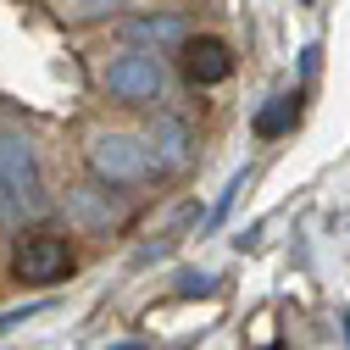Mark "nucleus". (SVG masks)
Wrapping results in <instances>:
<instances>
[{
  "mask_svg": "<svg viewBox=\"0 0 350 350\" xmlns=\"http://www.w3.org/2000/svg\"><path fill=\"white\" fill-rule=\"evenodd\" d=\"M45 211V184H39V161L33 145L17 128H0V217L23 223V217Z\"/></svg>",
  "mask_w": 350,
  "mask_h": 350,
  "instance_id": "1",
  "label": "nucleus"
},
{
  "mask_svg": "<svg viewBox=\"0 0 350 350\" xmlns=\"http://www.w3.org/2000/svg\"><path fill=\"white\" fill-rule=\"evenodd\" d=\"M90 167H95V178H106V184H139V178L156 172V156L134 134H95L90 139Z\"/></svg>",
  "mask_w": 350,
  "mask_h": 350,
  "instance_id": "2",
  "label": "nucleus"
},
{
  "mask_svg": "<svg viewBox=\"0 0 350 350\" xmlns=\"http://www.w3.org/2000/svg\"><path fill=\"white\" fill-rule=\"evenodd\" d=\"M100 83H106L117 100H128V106H150V100H161V90H167V72H161L156 56L128 51V56H111V62H106Z\"/></svg>",
  "mask_w": 350,
  "mask_h": 350,
  "instance_id": "3",
  "label": "nucleus"
},
{
  "mask_svg": "<svg viewBox=\"0 0 350 350\" xmlns=\"http://www.w3.org/2000/svg\"><path fill=\"white\" fill-rule=\"evenodd\" d=\"M72 273V245L62 234H33L12 250V278L17 284H56Z\"/></svg>",
  "mask_w": 350,
  "mask_h": 350,
  "instance_id": "4",
  "label": "nucleus"
},
{
  "mask_svg": "<svg viewBox=\"0 0 350 350\" xmlns=\"http://www.w3.org/2000/svg\"><path fill=\"white\" fill-rule=\"evenodd\" d=\"M234 72V51L223 45V39H189V45H184V78L189 83H223Z\"/></svg>",
  "mask_w": 350,
  "mask_h": 350,
  "instance_id": "5",
  "label": "nucleus"
},
{
  "mask_svg": "<svg viewBox=\"0 0 350 350\" xmlns=\"http://www.w3.org/2000/svg\"><path fill=\"white\" fill-rule=\"evenodd\" d=\"M145 145H150L156 167H184V161H189V128H184L178 117H156L150 134H145Z\"/></svg>",
  "mask_w": 350,
  "mask_h": 350,
  "instance_id": "6",
  "label": "nucleus"
},
{
  "mask_svg": "<svg viewBox=\"0 0 350 350\" xmlns=\"http://www.w3.org/2000/svg\"><path fill=\"white\" fill-rule=\"evenodd\" d=\"M128 33L145 39V45H172V39L184 33V17H178V12H150V17H134V23H128Z\"/></svg>",
  "mask_w": 350,
  "mask_h": 350,
  "instance_id": "7",
  "label": "nucleus"
},
{
  "mask_svg": "<svg viewBox=\"0 0 350 350\" xmlns=\"http://www.w3.org/2000/svg\"><path fill=\"white\" fill-rule=\"evenodd\" d=\"M295 128V95H278V100H267L256 111V134L261 139H278V134H289Z\"/></svg>",
  "mask_w": 350,
  "mask_h": 350,
  "instance_id": "8",
  "label": "nucleus"
},
{
  "mask_svg": "<svg viewBox=\"0 0 350 350\" xmlns=\"http://www.w3.org/2000/svg\"><path fill=\"white\" fill-rule=\"evenodd\" d=\"M211 289H217V278H211V273H178V295H184V300L211 295Z\"/></svg>",
  "mask_w": 350,
  "mask_h": 350,
  "instance_id": "9",
  "label": "nucleus"
},
{
  "mask_svg": "<svg viewBox=\"0 0 350 350\" xmlns=\"http://www.w3.org/2000/svg\"><path fill=\"white\" fill-rule=\"evenodd\" d=\"M39 312H45V300H28V306H12V312H0V334L17 328V323H28V317H39Z\"/></svg>",
  "mask_w": 350,
  "mask_h": 350,
  "instance_id": "10",
  "label": "nucleus"
},
{
  "mask_svg": "<svg viewBox=\"0 0 350 350\" xmlns=\"http://www.w3.org/2000/svg\"><path fill=\"white\" fill-rule=\"evenodd\" d=\"M239 189H245V172H234V178H228V189L217 195V206H211V217H206V223H223V211L234 206V195H239Z\"/></svg>",
  "mask_w": 350,
  "mask_h": 350,
  "instance_id": "11",
  "label": "nucleus"
},
{
  "mask_svg": "<svg viewBox=\"0 0 350 350\" xmlns=\"http://www.w3.org/2000/svg\"><path fill=\"white\" fill-rule=\"evenodd\" d=\"M111 350H145V345H111Z\"/></svg>",
  "mask_w": 350,
  "mask_h": 350,
  "instance_id": "12",
  "label": "nucleus"
},
{
  "mask_svg": "<svg viewBox=\"0 0 350 350\" xmlns=\"http://www.w3.org/2000/svg\"><path fill=\"white\" fill-rule=\"evenodd\" d=\"M345 345H350V312H345Z\"/></svg>",
  "mask_w": 350,
  "mask_h": 350,
  "instance_id": "13",
  "label": "nucleus"
}]
</instances>
